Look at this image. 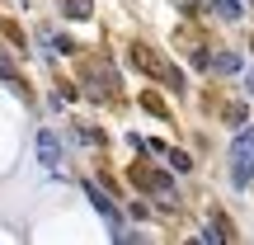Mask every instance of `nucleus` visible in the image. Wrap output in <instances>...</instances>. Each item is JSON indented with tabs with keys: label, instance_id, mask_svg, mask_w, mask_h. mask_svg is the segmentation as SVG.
<instances>
[{
	"label": "nucleus",
	"instance_id": "f257e3e1",
	"mask_svg": "<svg viewBox=\"0 0 254 245\" xmlns=\"http://www.w3.org/2000/svg\"><path fill=\"white\" fill-rule=\"evenodd\" d=\"M33 146H38V161H43V170L52 174V179H62L66 165H62V142H57V132H47V127H43V132L33 137Z\"/></svg>",
	"mask_w": 254,
	"mask_h": 245
},
{
	"label": "nucleus",
	"instance_id": "f03ea898",
	"mask_svg": "<svg viewBox=\"0 0 254 245\" xmlns=\"http://www.w3.org/2000/svg\"><path fill=\"white\" fill-rule=\"evenodd\" d=\"M85 198H90V203H94V212H99V217L109 222V231H113V227H123V212H118V203H113V198H109V193H104L94 179H85Z\"/></svg>",
	"mask_w": 254,
	"mask_h": 245
},
{
	"label": "nucleus",
	"instance_id": "7ed1b4c3",
	"mask_svg": "<svg viewBox=\"0 0 254 245\" xmlns=\"http://www.w3.org/2000/svg\"><path fill=\"white\" fill-rule=\"evenodd\" d=\"M127 57H132V66H141L146 76H160V57H155L146 43H132V47H127Z\"/></svg>",
	"mask_w": 254,
	"mask_h": 245
},
{
	"label": "nucleus",
	"instance_id": "20e7f679",
	"mask_svg": "<svg viewBox=\"0 0 254 245\" xmlns=\"http://www.w3.org/2000/svg\"><path fill=\"white\" fill-rule=\"evenodd\" d=\"M250 179H254V161H240V156H231V189L245 193V189H250Z\"/></svg>",
	"mask_w": 254,
	"mask_h": 245
},
{
	"label": "nucleus",
	"instance_id": "39448f33",
	"mask_svg": "<svg viewBox=\"0 0 254 245\" xmlns=\"http://www.w3.org/2000/svg\"><path fill=\"white\" fill-rule=\"evenodd\" d=\"M231 156H240V161H254V127H245V123L236 127V142H231Z\"/></svg>",
	"mask_w": 254,
	"mask_h": 245
},
{
	"label": "nucleus",
	"instance_id": "423d86ee",
	"mask_svg": "<svg viewBox=\"0 0 254 245\" xmlns=\"http://www.w3.org/2000/svg\"><path fill=\"white\" fill-rule=\"evenodd\" d=\"M207 71H217V76H240V57H236V52H217V57H207Z\"/></svg>",
	"mask_w": 254,
	"mask_h": 245
},
{
	"label": "nucleus",
	"instance_id": "0eeeda50",
	"mask_svg": "<svg viewBox=\"0 0 254 245\" xmlns=\"http://www.w3.org/2000/svg\"><path fill=\"white\" fill-rule=\"evenodd\" d=\"M0 81H9V85H14V90L28 99V85H24V76L14 71V57H9V52H0Z\"/></svg>",
	"mask_w": 254,
	"mask_h": 245
},
{
	"label": "nucleus",
	"instance_id": "6e6552de",
	"mask_svg": "<svg viewBox=\"0 0 254 245\" xmlns=\"http://www.w3.org/2000/svg\"><path fill=\"white\" fill-rule=\"evenodd\" d=\"M212 9H217L226 24H240V19H245V5H240V0H212Z\"/></svg>",
	"mask_w": 254,
	"mask_h": 245
},
{
	"label": "nucleus",
	"instance_id": "1a4fd4ad",
	"mask_svg": "<svg viewBox=\"0 0 254 245\" xmlns=\"http://www.w3.org/2000/svg\"><path fill=\"white\" fill-rule=\"evenodd\" d=\"M62 14L66 19H90L94 14V0H62Z\"/></svg>",
	"mask_w": 254,
	"mask_h": 245
},
{
	"label": "nucleus",
	"instance_id": "9d476101",
	"mask_svg": "<svg viewBox=\"0 0 254 245\" xmlns=\"http://www.w3.org/2000/svg\"><path fill=\"white\" fill-rule=\"evenodd\" d=\"M141 104H146V113H151V118H170V109H165L160 94H141Z\"/></svg>",
	"mask_w": 254,
	"mask_h": 245
},
{
	"label": "nucleus",
	"instance_id": "9b49d317",
	"mask_svg": "<svg viewBox=\"0 0 254 245\" xmlns=\"http://www.w3.org/2000/svg\"><path fill=\"white\" fill-rule=\"evenodd\" d=\"M170 165H174L179 174H189V170H193V156H189V151H174V146H170Z\"/></svg>",
	"mask_w": 254,
	"mask_h": 245
},
{
	"label": "nucleus",
	"instance_id": "f8f14e48",
	"mask_svg": "<svg viewBox=\"0 0 254 245\" xmlns=\"http://www.w3.org/2000/svg\"><path fill=\"white\" fill-rule=\"evenodd\" d=\"M245 118H250V109H245V104H226V123H236V127H240Z\"/></svg>",
	"mask_w": 254,
	"mask_h": 245
},
{
	"label": "nucleus",
	"instance_id": "ddd939ff",
	"mask_svg": "<svg viewBox=\"0 0 254 245\" xmlns=\"http://www.w3.org/2000/svg\"><path fill=\"white\" fill-rule=\"evenodd\" d=\"M127 217H132V222H146V217H151V208L136 198V203H127Z\"/></svg>",
	"mask_w": 254,
	"mask_h": 245
}]
</instances>
